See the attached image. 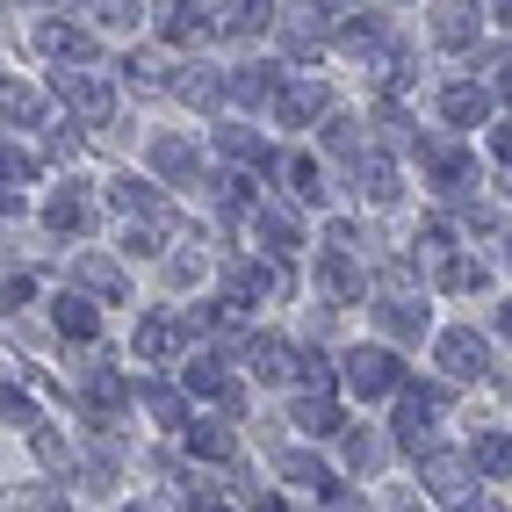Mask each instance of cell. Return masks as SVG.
<instances>
[{"mask_svg": "<svg viewBox=\"0 0 512 512\" xmlns=\"http://www.w3.org/2000/svg\"><path fill=\"white\" fill-rule=\"evenodd\" d=\"M166 238H174V210H159V217H130L123 253H130V260H152V253H166Z\"/></svg>", "mask_w": 512, "mask_h": 512, "instance_id": "cell-18", "label": "cell"}, {"mask_svg": "<svg viewBox=\"0 0 512 512\" xmlns=\"http://www.w3.org/2000/svg\"><path fill=\"white\" fill-rule=\"evenodd\" d=\"M375 455H383V448H375L368 433H347V462H354V469H375Z\"/></svg>", "mask_w": 512, "mask_h": 512, "instance_id": "cell-45", "label": "cell"}, {"mask_svg": "<svg viewBox=\"0 0 512 512\" xmlns=\"http://www.w3.org/2000/svg\"><path fill=\"white\" fill-rule=\"evenodd\" d=\"M166 73H174V65L152 58V51H130V58H123V80H130V87H174Z\"/></svg>", "mask_w": 512, "mask_h": 512, "instance_id": "cell-37", "label": "cell"}, {"mask_svg": "<svg viewBox=\"0 0 512 512\" xmlns=\"http://www.w3.org/2000/svg\"><path fill=\"white\" fill-rule=\"evenodd\" d=\"M289 181H296V188H289L296 202H325V174H318V159H289Z\"/></svg>", "mask_w": 512, "mask_h": 512, "instance_id": "cell-42", "label": "cell"}, {"mask_svg": "<svg viewBox=\"0 0 512 512\" xmlns=\"http://www.w3.org/2000/svg\"><path fill=\"white\" fill-rule=\"evenodd\" d=\"M275 29H282L289 51H325L339 29H347V8H282Z\"/></svg>", "mask_w": 512, "mask_h": 512, "instance_id": "cell-2", "label": "cell"}, {"mask_svg": "<svg viewBox=\"0 0 512 512\" xmlns=\"http://www.w3.org/2000/svg\"><path fill=\"white\" fill-rule=\"evenodd\" d=\"M375 318H383L397 339H419V332H426V311H419L412 296H383V303H375Z\"/></svg>", "mask_w": 512, "mask_h": 512, "instance_id": "cell-30", "label": "cell"}, {"mask_svg": "<svg viewBox=\"0 0 512 512\" xmlns=\"http://www.w3.org/2000/svg\"><path fill=\"white\" fill-rule=\"evenodd\" d=\"M253 512H296L289 498H275V491H253Z\"/></svg>", "mask_w": 512, "mask_h": 512, "instance_id": "cell-49", "label": "cell"}, {"mask_svg": "<svg viewBox=\"0 0 512 512\" xmlns=\"http://www.w3.org/2000/svg\"><path fill=\"white\" fill-rule=\"evenodd\" d=\"M188 455H202V462H231L238 440H231V426H217V419H188Z\"/></svg>", "mask_w": 512, "mask_h": 512, "instance_id": "cell-26", "label": "cell"}, {"mask_svg": "<svg viewBox=\"0 0 512 512\" xmlns=\"http://www.w3.org/2000/svg\"><path fill=\"white\" fill-rule=\"evenodd\" d=\"M15 512H73V505H65L51 484H37V491H22V505H15Z\"/></svg>", "mask_w": 512, "mask_h": 512, "instance_id": "cell-44", "label": "cell"}, {"mask_svg": "<svg viewBox=\"0 0 512 512\" xmlns=\"http://www.w3.org/2000/svg\"><path fill=\"white\" fill-rule=\"evenodd\" d=\"M37 51L44 58H65V65H87L94 58V37H87L80 22H65V15H44L37 22Z\"/></svg>", "mask_w": 512, "mask_h": 512, "instance_id": "cell-14", "label": "cell"}, {"mask_svg": "<svg viewBox=\"0 0 512 512\" xmlns=\"http://www.w3.org/2000/svg\"><path fill=\"white\" fill-rule=\"evenodd\" d=\"M29 181H37V152L0 145V188H29Z\"/></svg>", "mask_w": 512, "mask_h": 512, "instance_id": "cell-39", "label": "cell"}, {"mask_svg": "<svg viewBox=\"0 0 512 512\" xmlns=\"http://www.w3.org/2000/svg\"><path fill=\"white\" fill-rule=\"evenodd\" d=\"M433 354H440V368H448V383H476V375L491 368V347H484V332H469V325H448Z\"/></svg>", "mask_w": 512, "mask_h": 512, "instance_id": "cell-6", "label": "cell"}, {"mask_svg": "<svg viewBox=\"0 0 512 512\" xmlns=\"http://www.w3.org/2000/svg\"><path fill=\"white\" fill-rule=\"evenodd\" d=\"M275 469L289 476V484H303L311 498H332V505H339V476H332L318 455H303V448H282V455H275Z\"/></svg>", "mask_w": 512, "mask_h": 512, "instance_id": "cell-15", "label": "cell"}, {"mask_svg": "<svg viewBox=\"0 0 512 512\" xmlns=\"http://www.w3.org/2000/svg\"><path fill=\"white\" fill-rule=\"evenodd\" d=\"M94 22H101V29H130V22H138V8H123V0H109V8H94Z\"/></svg>", "mask_w": 512, "mask_h": 512, "instance_id": "cell-46", "label": "cell"}, {"mask_svg": "<svg viewBox=\"0 0 512 512\" xmlns=\"http://www.w3.org/2000/svg\"><path fill=\"white\" fill-rule=\"evenodd\" d=\"M440 404H448V390H426V383H404V390H397V448H412V455L426 448Z\"/></svg>", "mask_w": 512, "mask_h": 512, "instance_id": "cell-3", "label": "cell"}, {"mask_svg": "<svg viewBox=\"0 0 512 512\" xmlns=\"http://www.w3.org/2000/svg\"><path fill=\"white\" fill-rule=\"evenodd\" d=\"M51 318H58L65 339H94V332H101V303H87V296H58Z\"/></svg>", "mask_w": 512, "mask_h": 512, "instance_id": "cell-25", "label": "cell"}, {"mask_svg": "<svg viewBox=\"0 0 512 512\" xmlns=\"http://www.w3.org/2000/svg\"><path fill=\"white\" fill-rule=\"evenodd\" d=\"M498 101H505V109H512V58L498 65Z\"/></svg>", "mask_w": 512, "mask_h": 512, "instance_id": "cell-50", "label": "cell"}, {"mask_svg": "<svg viewBox=\"0 0 512 512\" xmlns=\"http://www.w3.org/2000/svg\"><path fill=\"white\" fill-rule=\"evenodd\" d=\"M419 159H426V174L448 188V195H469V181H476L469 152H455V145H419Z\"/></svg>", "mask_w": 512, "mask_h": 512, "instance_id": "cell-17", "label": "cell"}, {"mask_svg": "<svg viewBox=\"0 0 512 512\" xmlns=\"http://www.w3.org/2000/svg\"><path fill=\"white\" fill-rule=\"evenodd\" d=\"M22 303H37V275H29V267H8V275H0V311H22Z\"/></svg>", "mask_w": 512, "mask_h": 512, "instance_id": "cell-41", "label": "cell"}, {"mask_svg": "<svg viewBox=\"0 0 512 512\" xmlns=\"http://www.w3.org/2000/svg\"><path fill=\"white\" fill-rule=\"evenodd\" d=\"M181 101H202V109H217L224 101V73H210V65H188V80H174Z\"/></svg>", "mask_w": 512, "mask_h": 512, "instance_id": "cell-35", "label": "cell"}, {"mask_svg": "<svg viewBox=\"0 0 512 512\" xmlns=\"http://www.w3.org/2000/svg\"><path fill=\"white\" fill-rule=\"evenodd\" d=\"M440 116H448L455 130H476V123H484V87H476V80H448V87H440Z\"/></svg>", "mask_w": 512, "mask_h": 512, "instance_id": "cell-19", "label": "cell"}, {"mask_svg": "<svg viewBox=\"0 0 512 512\" xmlns=\"http://www.w3.org/2000/svg\"><path fill=\"white\" fill-rule=\"evenodd\" d=\"M332 116V94H325V80H282V94H275V123H289V130H311V123H325Z\"/></svg>", "mask_w": 512, "mask_h": 512, "instance_id": "cell-5", "label": "cell"}, {"mask_svg": "<svg viewBox=\"0 0 512 512\" xmlns=\"http://www.w3.org/2000/svg\"><path fill=\"white\" fill-rule=\"evenodd\" d=\"M29 448H37L44 469H65V462H73V448H65V433H58V426H29Z\"/></svg>", "mask_w": 512, "mask_h": 512, "instance_id": "cell-40", "label": "cell"}, {"mask_svg": "<svg viewBox=\"0 0 512 512\" xmlns=\"http://www.w3.org/2000/svg\"><path fill=\"white\" fill-rule=\"evenodd\" d=\"M433 282L448 289V296H469V289H484V267H476L469 253H448V260L433 267Z\"/></svg>", "mask_w": 512, "mask_h": 512, "instance_id": "cell-29", "label": "cell"}, {"mask_svg": "<svg viewBox=\"0 0 512 512\" xmlns=\"http://www.w3.org/2000/svg\"><path fill=\"white\" fill-rule=\"evenodd\" d=\"M296 426H303V433H318V440L347 433V419H339V404H332V397H311V390L296 397Z\"/></svg>", "mask_w": 512, "mask_h": 512, "instance_id": "cell-27", "label": "cell"}, {"mask_svg": "<svg viewBox=\"0 0 512 512\" xmlns=\"http://www.w3.org/2000/svg\"><path fill=\"white\" fill-rule=\"evenodd\" d=\"M109 202H116L123 217H159V210H166L159 188H152V181H138V174H116V181H109Z\"/></svg>", "mask_w": 512, "mask_h": 512, "instance_id": "cell-24", "label": "cell"}, {"mask_svg": "<svg viewBox=\"0 0 512 512\" xmlns=\"http://www.w3.org/2000/svg\"><path fill=\"white\" fill-rule=\"evenodd\" d=\"M433 44H448V51L476 44V15H469V8H440V15H433Z\"/></svg>", "mask_w": 512, "mask_h": 512, "instance_id": "cell-33", "label": "cell"}, {"mask_svg": "<svg viewBox=\"0 0 512 512\" xmlns=\"http://www.w3.org/2000/svg\"><path fill=\"white\" fill-rule=\"evenodd\" d=\"M246 368L260 375V383H289V375L303 368V354L289 347V339H275V332H253L246 339Z\"/></svg>", "mask_w": 512, "mask_h": 512, "instance_id": "cell-10", "label": "cell"}, {"mask_svg": "<svg viewBox=\"0 0 512 512\" xmlns=\"http://www.w3.org/2000/svg\"><path fill=\"white\" fill-rule=\"evenodd\" d=\"M354 188H361L368 202H397V166H390L383 152H361V159H354Z\"/></svg>", "mask_w": 512, "mask_h": 512, "instance_id": "cell-23", "label": "cell"}, {"mask_svg": "<svg viewBox=\"0 0 512 512\" xmlns=\"http://www.w3.org/2000/svg\"><path fill=\"white\" fill-rule=\"evenodd\" d=\"M138 404H145V412H152L159 426H181V433H188V404H181V390H166V383H145V390H138Z\"/></svg>", "mask_w": 512, "mask_h": 512, "instance_id": "cell-31", "label": "cell"}, {"mask_svg": "<svg viewBox=\"0 0 512 512\" xmlns=\"http://www.w3.org/2000/svg\"><path fill=\"white\" fill-rule=\"evenodd\" d=\"M491 22H498V29H512V0H505V8H491Z\"/></svg>", "mask_w": 512, "mask_h": 512, "instance_id": "cell-52", "label": "cell"}, {"mask_svg": "<svg viewBox=\"0 0 512 512\" xmlns=\"http://www.w3.org/2000/svg\"><path fill=\"white\" fill-rule=\"evenodd\" d=\"M152 166L166 181H195V145L188 138H152Z\"/></svg>", "mask_w": 512, "mask_h": 512, "instance_id": "cell-28", "label": "cell"}, {"mask_svg": "<svg viewBox=\"0 0 512 512\" xmlns=\"http://www.w3.org/2000/svg\"><path fill=\"white\" fill-rule=\"evenodd\" d=\"M224 152H231L238 166H253V174H267V166H275V145L253 138V130H224Z\"/></svg>", "mask_w": 512, "mask_h": 512, "instance_id": "cell-32", "label": "cell"}, {"mask_svg": "<svg viewBox=\"0 0 512 512\" xmlns=\"http://www.w3.org/2000/svg\"><path fill=\"white\" fill-rule=\"evenodd\" d=\"M44 224H51V231H65V238H73V231H87V224H94V202H87L80 188H58V195L44 202Z\"/></svg>", "mask_w": 512, "mask_h": 512, "instance_id": "cell-22", "label": "cell"}, {"mask_svg": "<svg viewBox=\"0 0 512 512\" xmlns=\"http://www.w3.org/2000/svg\"><path fill=\"white\" fill-rule=\"evenodd\" d=\"M73 296H87V303H123L130 282H123V267H116L109 253H80V260H73Z\"/></svg>", "mask_w": 512, "mask_h": 512, "instance_id": "cell-7", "label": "cell"}, {"mask_svg": "<svg viewBox=\"0 0 512 512\" xmlns=\"http://www.w3.org/2000/svg\"><path fill=\"white\" fill-rule=\"evenodd\" d=\"M0 412H8L15 426H44V419H37V404H29V397H22L15 383H0Z\"/></svg>", "mask_w": 512, "mask_h": 512, "instance_id": "cell-43", "label": "cell"}, {"mask_svg": "<svg viewBox=\"0 0 512 512\" xmlns=\"http://www.w3.org/2000/svg\"><path fill=\"white\" fill-rule=\"evenodd\" d=\"M282 289V275L267 260H253V253H231L224 260V303H260V296H275Z\"/></svg>", "mask_w": 512, "mask_h": 512, "instance_id": "cell-8", "label": "cell"}, {"mask_svg": "<svg viewBox=\"0 0 512 512\" xmlns=\"http://www.w3.org/2000/svg\"><path fill=\"white\" fill-rule=\"evenodd\" d=\"M188 397H224V404H238V383H231V368L217 361V354H202V361H188Z\"/></svg>", "mask_w": 512, "mask_h": 512, "instance_id": "cell-20", "label": "cell"}, {"mask_svg": "<svg viewBox=\"0 0 512 512\" xmlns=\"http://www.w3.org/2000/svg\"><path fill=\"white\" fill-rule=\"evenodd\" d=\"M109 484H116V469H109V455H94V462H87V491H109Z\"/></svg>", "mask_w": 512, "mask_h": 512, "instance_id": "cell-47", "label": "cell"}, {"mask_svg": "<svg viewBox=\"0 0 512 512\" xmlns=\"http://www.w3.org/2000/svg\"><path fill=\"white\" fill-rule=\"evenodd\" d=\"M275 94H282L275 65H238V73H224V101H238V109H275Z\"/></svg>", "mask_w": 512, "mask_h": 512, "instance_id": "cell-12", "label": "cell"}, {"mask_svg": "<svg viewBox=\"0 0 512 512\" xmlns=\"http://www.w3.org/2000/svg\"><path fill=\"white\" fill-rule=\"evenodd\" d=\"M318 138H325L332 152H347V159H361V123H354V116H339V109H332V116L318 123Z\"/></svg>", "mask_w": 512, "mask_h": 512, "instance_id": "cell-38", "label": "cell"}, {"mask_svg": "<svg viewBox=\"0 0 512 512\" xmlns=\"http://www.w3.org/2000/svg\"><path fill=\"white\" fill-rule=\"evenodd\" d=\"M253 231H260V246L275 253V260L303 253V231H296V217H289V210H275V202H260V210H253Z\"/></svg>", "mask_w": 512, "mask_h": 512, "instance_id": "cell-16", "label": "cell"}, {"mask_svg": "<svg viewBox=\"0 0 512 512\" xmlns=\"http://www.w3.org/2000/svg\"><path fill=\"white\" fill-rule=\"evenodd\" d=\"M426 491L448 505H476V462L469 455H426Z\"/></svg>", "mask_w": 512, "mask_h": 512, "instance_id": "cell-9", "label": "cell"}, {"mask_svg": "<svg viewBox=\"0 0 512 512\" xmlns=\"http://www.w3.org/2000/svg\"><path fill=\"white\" fill-rule=\"evenodd\" d=\"M0 116L37 123V116H44V94H37V87H22V80H0Z\"/></svg>", "mask_w": 512, "mask_h": 512, "instance_id": "cell-34", "label": "cell"}, {"mask_svg": "<svg viewBox=\"0 0 512 512\" xmlns=\"http://www.w3.org/2000/svg\"><path fill=\"white\" fill-rule=\"evenodd\" d=\"M58 101H65V109H73L80 123H109V109H116L109 80L87 73V65H65V73H58Z\"/></svg>", "mask_w": 512, "mask_h": 512, "instance_id": "cell-4", "label": "cell"}, {"mask_svg": "<svg viewBox=\"0 0 512 512\" xmlns=\"http://www.w3.org/2000/svg\"><path fill=\"white\" fill-rule=\"evenodd\" d=\"M469 462H476V469H491V476H512V440H505V433H476Z\"/></svg>", "mask_w": 512, "mask_h": 512, "instance_id": "cell-36", "label": "cell"}, {"mask_svg": "<svg viewBox=\"0 0 512 512\" xmlns=\"http://www.w3.org/2000/svg\"><path fill=\"white\" fill-rule=\"evenodd\" d=\"M318 289L339 303V311H347V303H361L368 296V275H361V267H354V253H318Z\"/></svg>", "mask_w": 512, "mask_h": 512, "instance_id": "cell-13", "label": "cell"}, {"mask_svg": "<svg viewBox=\"0 0 512 512\" xmlns=\"http://www.w3.org/2000/svg\"><path fill=\"white\" fill-rule=\"evenodd\" d=\"M159 37H166V44H202V37H217V8H166Z\"/></svg>", "mask_w": 512, "mask_h": 512, "instance_id": "cell-21", "label": "cell"}, {"mask_svg": "<svg viewBox=\"0 0 512 512\" xmlns=\"http://www.w3.org/2000/svg\"><path fill=\"white\" fill-rule=\"evenodd\" d=\"M498 332H505V339H512V303H498Z\"/></svg>", "mask_w": 512, "mask_h": 512, "instance_id": "cell-51", "label": "cell"}, {"mask_svg": "<svg viewBox=\"0 0 512 512\" xmlns=\"http://www.w3.org/2000/svg\"><path fill=\"white\" fill-rule=\"evenodd\" d=\"M469 512H505V505H498V498H476V505H469Z\"/></svg>", "mask_w": 512, "mask_h": 512, "instance_id": "cell-53", "label": "cell"}, {"mask_svg": "<svg viewBox=\"0 0 512 512\" xmlns=\"http://www.w3.org/2000/svg\"><path fill=\"white\" fill-rule=\"evenodd\" d=\"M188 347V318H138V339H130V354H138V361H174Z\"/></svg>", "mask_w": 512, "mask_h": 512, "instance_id": "cell-11", "label": "cell"}, {"mask_svg": "<svg viewBox=\"0 0 512 512\" xmlns=\"http://www.w3.org/2000/svg\"><path fill=\"white\" fill-rule=\"evenodd\" d=\"M491 152H498V159L512 166V123H498V130H491Z\"/></svg>", "mask_w": 512, "mask_h": 512, "instance_id": "cell-48", "label": "cell"}, {"mask_svg": "<svg viewBox=\"0 0 512 512\" xmlns=\"http://www.w3.org/2000/svg\"><path fill=\"white\" fill-rule=\"evenodd\" d=\"M339 375H347L354 397H390V390H404V361H397L390 347H347V354H339Z\"/></svg>", "mask_w": 512, "mask_h": 512, "instance_id": "cell-1", "label": "cell"}]
</instances>
